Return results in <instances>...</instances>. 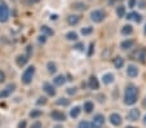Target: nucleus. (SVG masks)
<instances>
[{
    "instance_id": "obj_1",
    "label": "nucleus",
    "mask_w": 146,
    "mask_h": 128,
    "mask_svg": "<svg viewBox=\"0 0 146 128\" xmlns=\"http://www.w3.org/2000/svg\"><path fill=\"white\" fill-rule=\"evenodd\" d=\"M137 98H138L137 87H135L133 84L128 86L125 88V92H124V103L125 105H133V103H136Z\"/></svg>"
},
{
    "instance_id": "obj_2",
    "label": "nucleus",
    "mask_w": 146,
    "mask_h": 128,
    "mask_svg": "<svg viewBox=\"0 0 146 128\" xmlns=\"http://www.w3.org/2000/svg\"><path fill=\"white\" fill-rule=\"evenodd\" d=\"M9 18V7L4 0H0V22H7Z\"/></svg>"
},
{
    "instance_id": "obj_3",
    "label": "nucleus",
    "mask_w": 146,
    "mask_h": 128,
    "mask_svg": "<svg viewBox=\"0 0 146 128\" xmlns=\"http://www.w3.org/2000/svg\"><path fill=\"white\" fill-rule=\"evenodd\" d=\"M34 74H35V67H34V66H29L27 69L25 70V72L22 74V83L30 84L31 82H33Z\"/></svg>"
},
{
    "instance_id": "obj_4",
    "label": "nucleus",
    "mask_w": 146,
    "mask_h": 128,
    "mask_svg": "<svg viewBox=\"0 0 146 128\" xmlns=\"http://www.w3.org/2000/svg\"><path fill=\"white\" fill-rule=\"evenodd\" d=\"M91 20L93 21L94 23H100L105 20V13L101 9H94V11L91 12Z\"/></svg>"
},
{
    "instance_id": "obj_5",
    "label": "nucleus",
    "mask_w": 146,
    "mask_h": 128,
    "mask_svg": "<svg viewBox=\"0 0 146 128\" xmlns=\"http://www.w3.org/2000/svg\"><path fill=\"white\" fill-rule=\"evenodd\" d=\"M14 89H16V84H14V83L8 84V86H7L5 88H4L3 91L0 92V98H5V97H8V96L14 91Z\"/></svg>"
},
{
    "instance_id": "obj_6",
    "label": "nucleus",
    "mask_w": 146,
    "mask_h": 128,
    "mask_svg": "<svg viewBox=\"0 0 146 128\" xmlns=\"http://www.w3.org/2000/svg\"><path fill=\"white\" fill-rule=\"evenodd\" d=\"M104 123H105V117H104V115H102V114L94 115L93 122H92V124H93V128H101L102 125H104Z\"/></svg>"
},
{
    "instance_id": "obj_7",
    "label": "nucleus",
    "mask_w": 146,
    "mask_h": 128,
    "mask_svg": "<svg viewBox=\"0 0 146 128\" xmlns=\"http://www.w3.org/2000/svg\"><path fill=\"white\" fill-rule=\"evenodd\" d=\"M140 115H141V113L138 109H131L128 115H127V118H128V120H131V122H136V120L140 119Z\"/></svg>"
},
{
    "instance_id": "obj_8",
    "label": "nucleus",
    "mask_w": 146,
    "mask_h": 128,
    "mask_svg": "<svg viewBox=\"0 0 146 128\" xmlns=\"http://www.w3.org/2000/svg\"><path fill=\"white\" fill-rule=\"evenodd\" d=\"M133 57H135L137 61L140 62H145V58H146V49H143V48H140V49H137L135 52V54H133Z\"/></svg>"
},
{
    "instance_id": "obj_9",
    "label": "nucleus",
    "mask_w": 146,
    "mask_h": 128,
    "mask_svg": "<svg viewBox=\"0 0 146 128\" xmlns=\"http://www.w3.org/2000/svg\"><path fill=\"white\" fill-rule=\"evenodd\" d=\"M110 122L113 125L119 127V125L121 124V122H123V119H121V117L118 114V113H113V114L110 115Z\"/></svg>"
},
{
    "instance_id": "obj_10",
    "label": "nucleus",
    "mask_w": 146,
    "mask_h": 128,
    "mask_svg": "<svg viewBox=\"0 0 146 128\" xmlns=\"http://www.w3.org/2000/svg\"><path fill=\"white\" fill-rule=\"evenodd\" d=\"M50 118H52L53 120H56V122H64L65 119H66V115L64 114V113H61V111H52L50 113Z\"/></svg>"
},
{
    "instance_id": "obj_11",
    "label": "nucleus",
    "mask_w": 146,
    "mask_h": 128,
    "mask_svg": "<svg viewBox=\"0 0 146 128\" xmlns=\"http://www.w3.org/2000/svg\"><path fill=\"white\" fill-rule=\"evenodd\" d=\"M79 21H80V16H78V14H70V16H67V23L70 26L78 25Z\"/></svg>"
},
{
    "instance_id": "obj_12",
    "label": "nucleus",
    "mask_w": 146,
    "mask_h": 128,
    "mask_svg": "<svg viewBox=\"0 0 146 128\" xmlns=\"http://www.w3.org/2000/svg\"><path fill=\"white\" fill-rule=\"evenodd\" d=\"M43 89L45 91V93H47L48 96H54L56 95V89L53 88V86L50 83H47V82H45V83L43 84Z\"/></svg>"
},
{
    "instance_id": "obj_13",
    "label": "nucleus",
    "mask_w": 146,
    "mask_h": 128,
    "mask_svg": "<svg viewBox=\"0 0 146 128\" xmlns=\"http://www.w3.org/2000/svg\"><path fill=\"white\" fill-rule=\"evenodd\" d=\"M127 74L131 78H136L138 75V69L135 66V65H128L127 67Z\"/></svg>"
},
{
    "instance_id": "obj_14",
    "label": "nucleus",
    "mask_w": 146,
    "mask_h": 128,
    "mask_svg": "<svg viewBox=\"0 0 146 128\" xmlns=\"http://www.w3.org/2000/svg\"><path fill=\"white\" fill-rule=\"evenodd\" d=\"M127 18L128 20H133L135 22H137V23H140L141 21H142V16H141L140 13H137V12H132V13H129L127 16Z\"/></svg>"
},
{
    "instance_id": "obj_15",
    "label": "nucleus",
    "mask_w": 146,
    "mask_h": 128,
    "mask_svg": "<svg viewBox=\"0 0 146 128\" xmlns=\"http://www.w3.org/2000/svg\"><path fill=\"white\" fill-rule=\"evenodd\" d=\"M89 88L91 89H98L100 88V83H98V79L96 78L94 75H92L91 78H89Z\"/></svg>"
},
{
    "instance_id": "obj_16",
    "label": "nucleus",
    "mask_w": 146,
    "mask_h": 128,
    "mask_svg": "<svg viewBox=\"0 0 146 128\" xmlns=\"http://www.w3.org/2000/svg\"><path fill=\"white\" fill-rule=\"evenodd\" d=\"M102 82H104V84H111L114 82V75L113 74H104V76H102Z\"/></svg>"
},
{
    "instance_id": "obj_17",
    "label": "nucleus",
    "mask_w": 146,
    "mask_h": 128,
    "mask_svg": "<svg viewBox=\"0 0 146 128\" xmlns=\"http://www.w3.org/2000/svg\"><path fill=\"white\" fill-rule=\"evenodd\" d=\"M133 45H135V42H133V40H124V42L120 44V47H121V49L127 50V49H131Z\"/></svg>"
},
{
    "instance_id": "obj_18",
    "label": "nucleus",
    "mask_w": 146,
    "mask_h": 128,
    "mask_svg": "<svg viewBox=\"0 0 146 128\" xmlns=\"http://www.w3.org/2000/svg\"><path fill=\"white\" fill-rule=\"evenodd\" d=\"M29 61V57L27 56H23V54H19L18 57H17V65L18 66H23V65H26Z\"/></svg>"
},
{
    "instance_id": "obj_19",
    "label": "nucleus",
    "mask_w": 146,
    "mask_h": 128,
    "mask_svg": "<svg viewBox=\"0 0 146 128\" xmlns=\"http://www.w3.org/2000/svg\"><path fill=\"white\" fill-rule=\"evenodd\" d=\"M123 65H124V60L121 58L120 56H118V57L114 58V66H115V69H121Z\"/></svg>"
},
{
    "instance_id": "obj_20",
    "label": "nucleus",
    "mask_w": 146,
    "mask_h": 128,
    "mask_svg": "<svg viewBox=\"0 0 146 128\" xmlns=\"http://www.w3.org/2000/svg\"><path fill=\"white\" fill-rule=\"evenodd\" d=\"M80 111H82V109L79 107V106H75V107H72L71 110H70V117L71 118H78L80 114Z\"/></svg>"
},
{
    "instance_id": "obj_21",
    "label": "nucleus",
    "mask_w": 146,
    "mask_h": 128,
    "mask_svg": "<svg viewBox=\"0 0 146 128\" xmlns=\"http://www.w3.org/2000/svg\"><path fill=\"white\" fill-rule=\"evenodd\" d=\"M40 31H41V34H44V35H47V36H50V35H53V30L50 27H48V26H41L40 27Z\"/></svg>"
},
{
    "instance_id": "obj_22",
    "label": "nucleus",
    "mask_w": 146,
    "mask_h": 128,
    "mask_svg": "<svg viewBox=\"0 0 146 128\" xmlns=\"http://www.w3.org/2000/svg\"><path fill=\"white\" fill-rule=\"evenodd\" d=\"M87 8V5L82 1H78V3H74L72 4V9H76V11H84Z\"/></svg>"
},
{
    "instance_id": "obj_23",
    "label": "nucleus",
    "mask_w": 146,
    "mask_h": 128,
    "mask_svg": "<svg viewBox=\"0 0 146 128\" xmlns=\"http://www.w3.org/2000/svg\"><path fill=\"white\" fill-rule=\"evenodd\" d=\"M132 31H133V29L131 25H125V26H123V29H121V34H123V35H131Z\"/></svg>"
},
{
    "instance_id": "obj_24",
    "label": "nucleus",
    "mask_w": 146,
    "mask_h": 128,
    "mask_svg": "<svg viewBox=\"0 0 146 128\" xmlns=\"http://www.w3.org/2000/svg\"><path fill=\"white\" fill-rule=\"evenodd\" d=\"M53 82H54L56 86H62V84L65 83V76L64 75H57L54 79H53Z\"/></svg>"
},
{
    "instance_id": "obj_25",
    "label": "nucleus",
    "mask_w": 146,
    "mask_h": 128,
    "mask_svg": "<svg viewBox=\"0 0 146 128\" xmlns=\"http://www.w3.org/2000/svg\"><path fill=\"white\" fill-rule=\"evenodd\" d=\"M116 14H118L119 18H121V17L125 16V7H124V5H119L118 8H116Z\"/></svg>"
},
{
    "instance_id": "obj_26",
    "label": "nucleus",
    "mask_w": 146,
    "mask_h": 128,
    "mask_svg": "<svg viewBox=\"0 0 146 128\" xmlns=\"http://www.w3.org/2000/svg\"><path fill=\"white\" fill-rule=\"evenodd\" d=\"M47 69H48V71H49L50 74H53V72L57 71V66H56V64L54 62H52V61L47 64Z\"/></svg>"
},
{
    "instance_id": "obj_27",
    "label": "nucleus",
    "mask_w": 146,
    "mask_h": 128,
    "mask_svg": "<svg viewBox=\"0 0 146 128\" xmlns=\"http://www.w3.org/2000/svg\"><path fill=\"white\" fill-rule=\"evenodd\" d=\"M84 110H86V113H91L92 110H93V102H91V101H87V102H84Z\"/></svg>"
},
{
    "instance_id": "obj_28",
    "label": "nucleus",
    "mask_w": 146,
    "mask_h": 128,
    "mask_svg": "<svg viewBox=\"0 0 146 128\" xmlns=\"http://www.w3.org/2000/svg\"><path fill=\"white\" fill-rule=\"evenodd\" d=\"M78 128H93V124L87 122V120H83V122H80L78 124Z\"/></svg>"
},
{
    "instance_id": "obj_29",
    "label": "nucleus",
    "mask_w": 146,
    "mask_h": 128,
    "mask_svg": "<svg viewBox=\"0 0 146 128\" xmlns=\"http://www.w3.org/2000/svg\"><path fill=\"white\" fill-rule=\"evenodd\" d=\"M66 39L67 40H76L78 39V34L75 31H70L66 34Z\"/></svg>"
},
{
    "instance_id": "obj_30",
    "label": "nucleus",
    "mask_w": 146,
    "mask_h": 128,
    "mask_svg": "<svg viewBox=\"0 0 146 128\" xmlns=\"http://www.w3.org/2000/svg\"><path fill=\"white\" fill-rule=\"evenodd\" d=\"M70 103V101L67 98H58L57 100V105H61V106H67Z\"/></svg>"
},
{
    "instance_id": "obj_31",
    "label": "nucleus",
    "mask_w": 146,
    "mask_h": 128,
    "mask_svg": "<svg viewBox=\"0 0 146 128\" xmlns=\"http://www.w3.org/2000/svg\"><path fill=\"white\" fill-rule=\"evenodd\" d=\"M92 31H93V29H92V27L82 29V34H83V35H89V34H92Z\"/></svg>"
},
{
    "instance_id": "obj_32",
    "label": "nucleus",
    "mask_w": 146,
    "mask_h": 128,
    "mask_svg": "<svg viewBox=\"0 0 146 128\" xmlns=\"http://www.w3.org/2000/svg\"><path fill=\"white\" fill-rule=\"evenodd\" d=\"M40 115H41V111H40V110H34V111L30 113V117H31V118H38V117H40Z\"/></svg>"
},
{
    "instance_id": "obj_33",
    "label": "nucleus",
    "mask_w": 146,
    "mask_h": 128,
    "mask_svg": "<svg viewBox=\"0 0 146 128\" xmlns=\"http://www.w3.org/2000/svg\"><path fill=\"white\" fill-rule=\"evenodd\" d=\"M74 48L76 50H80V52H82V50H84V44H83V43H78V44L75 45Z\"/></svg>"
},
{
    "instance_id": "obj_34",
    "label": "nucleus",
    "mask_w": 146,
    "mask_h": 128,
    "mask_svg": "<svg viewBox=\"0 0 146 128\" xmlns=\"http://www.w3.org/2000/svg\"><path fill=\"white\" fill-rule=\"evenodd\" d=\"M67 93H69V95H75V93H76V88H72V87H70V88H67V91H66Z\"/></svg>"
},
{
    "instance_id": "obj_35",
    "label": "nucleus",
    "mask_w": 146,
    "mask_h": 128,
    "mask_svg": "<svg viewBox=\"0 0 146 128\" xmlns=\"http://www.w3.org/2000/svg\"><path fill=\"white\" fill-rule=\"evenodd\" d=\"M31 128H41V123L39 122V120H36V122H34L33 124H31Z\"/></svg>"
},
{
    "instance_id": "obj_36",
    "label": "nucleus",
    "mask_w": 146,
    "mask_h": 128,
    "mask_svg": "<svg viewBox=\"0 0 146 128\" xmlns=\"http://www.w3.org/2000/svg\"><path fill=\"white\" fill-rule=\"evenodd\" d=\"M41 103H43V105H45V103H47V98H45V97H39L38 105H41Z\"/></svg>"
},
{
    "instance_id": "obj_37",
    "label": "nucleus",
    "mask_w": 146,
    "mask_h": 128,
    "mask_svg": "<svg viewBox=\"0 0 146 128\" xmlns=\"http://www.w3.org/2000/svg\"><path fill=\"white\" fill-rule=\"evenodd\" d=\"M93 48H94V44L91 43V45H89V50H88V56H92V54H93Z\"/></svg>"
},
{
    "instance_id": "obj_38",
    "label": "nucleus",
    "mask_w": 146,
    "mask_h": 128,
    "mask_svg": "<svg viewBox=\"0 0 146 128\" xmlns=\"http://www.w3.org/2000/svg\"><path fill=\"white\" fill-rule=\"evenodd\" d=\"M45 40H47V35H44V34H43V35L39 36V42H40V43H45Z\"/></svg>"
},
{
    "instance_id": "obj_39",
    "label": "nucleus",
    "mask_w": 146,
    "mask_h": 128,
    "mask_svg": "<svg viewBox=\"0 0 146 128\" xmlns=\"http://www.w3.org/2000/svg\"><path fill=\"white\" fill-rule=\"evenodd\" d=\"M136 3H137V0H129V1H128V7H129V8H133V7L136 5Z\"/></svg>"
},
{
    "instance_id": "obj_40",
    "label": "nucleus",
    "mask_w": 146,
    "mask_h": 128,
    "mask_svg": "<svg viewBox=\"0 0 146 128\" xmlns=\"http://www.w3.org/2000/svg\"><path fill=\"white\" fill-rule=\"evenodd\" d=\"M4 80H5V74H4V72L0 70V83H3Z\"/></svg>"
},
{
    "instance_id": "obj_41",
    "label": "nucleus",
    "mask_w": 146,
    "mask_h": 128,
    "mask_svg": "<svg viewBox=\"0 0 146 128\" xmlns=\"http://www.w3.org/2000/svg\"><path fill=\"white\" fill-rule=\"evenodd\" d=\"M26 50H27V57H30L31 54H33V47H31V45H29V47L26 48Z\"/></svg>"
},
{
    "instance_id": "obj_42",
    "label": "nucleus",
    "mask_w": 146,
    "mask_h": 128,
    "mask_svg": "<svg viewBox=\"0 0 146 128\" xmlns=\"http://www.w3.org/2000/svg\"><path fill=\"white\" fill-rule=\"evenodd\" d=\"M18 128H26V120H22V122L18 124Z\"/></svg>"
},
{
    "instance_id": "obj_43",
    "label": "nucleus",
    "mask_w": 146,
    "mask_h": 128,
    "mask_svg": "<svg viewBox=\"0 0 146 128\" xmlns=\"http://www.w3.org/2000/svg\"><path fill=\"white\" fill-rule=\"evenodd\" d=\"M27 4H35V3H38V1H40V0H25Z\"/></svg>"
},
{
    "instance_id": "obj_44",
    "label": "nucleus",
    "mask_w": 146,
    "mask_h": 128,
    "mask_svg": "<svg viewBox=\"0 0 146 128\" xmlns=\"http://www.w3.org/2000/svg\"><path fill=\"white\" fill-rule=\"evenodd\" d=\"M57 14H52V16H50V20H57Z\"/></svg>"
},
{
    "instance_id": "obj_45",
    "label": "nucleus",
    "mask_w": 146,
    "mask_h": 128,
    "mask_svg": "<svg viewBox=\"0 0 146 128\" xmlns=\"http://www.w3.org/2000/svg\"><path fill=\"white\" fill-rule=\"evenodd\" d=\"M142 105H143V107H146V98L143 100V102H142Z\"/></svg>"
},
{
    "instance_id": "obj_46",
    "label": "nucleus",
    "mask_w": 146,
    "mask_h": 128,
    "mask_svg": "<svg viewBox=\"0 0 146 128\" xmlns=\"http://www.w3.org/2000/svg\"><path fill=\"white\" fill-rule=\"evenodd\" d=\"M143 123H145V124H146V115H145V117H143Z\"/></svg>"
},
{
    "instance_id": "obj_47",
    "label": "nucleus",
    "mask_w": 146,
    "mask_h": 128,
    "mask_svg": "<svg viewBox=\"0 0 146 128\" xmlns=\"http://www.w3.org/2000/svg\"><path fill=\"white\" fill-rule=\"evenodd\" d=\"M143 31H145V35H146V25H145V30H143Z\"/></svg>"
},
{
    "instance_id": "obj_48",
    "label": "nucleus",
    "mask_w": 146,
    "mask_h": 128,
    "mask_svg": "<svg viewBox=\"0 0 146 128\" xmlns=\"http://www.w3.org/2000/svg\"><path fill=\"white\" fill-rule=\"evenodd\" d=\"M125 128H133V127H125Z\"/></svg>"
},
{
    "instance_id": "obj_49",
    "label": "nucleus",
    "mask_w": 146,
    "mask_h": 128,
    "mask_svg": "<svg viewBox=\"0 0 146 128\" xmlns=\"http://www.w3.org/2000/svg\"><path fill=\"white\" fill-rule=\"evenodd\" d=\"M56 128H62V127H56Z\"/></svg>"
}]
</instances>
